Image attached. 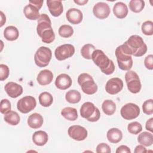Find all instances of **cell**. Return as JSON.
<instances>
[{
  "instance_id": "6da1fadb",
  "label": "cell",
  "mask_w": 153,
  "mask_h": 153,
  "mask_svg": "<svg viewBox=\"0 0 153 153\" xmlns=\"http://www.w3.org/2000/svg\"><path fill=\"white\" fill-rule=\"evenodd\" d=\"M120 46L125 53L135 57H141L147 51V46L142 38L137 35L130 36L128 40Z\"/></svg>"
},
{
  "instance_id": "7a4b0ae2",
  "label": "cell",
  "mask_w": 153,
  "mask_h": 153,
  "mask_svg": "<svg viewBox=\"0 0 153 153\" xmlns=\"http://www.w3.org/2000/svg\"><path fill=\"white\" fill-rule=\"evenodd\" d=\"M91 59L103 74L111 75L114 72L115 65L114 62L108 58L102 50H95L91 55Z\"/></svg>"
},
{
  "instance_id": "3957f363",
  "label": "cell",
  "mask_w": 153,
  "mask_h": 153,
  "mask_svg": "<svg viewBox=\"0 0 153 153\" xmlns=\"http://www.w3.org/2000/svg\"><path fill=\"white\" fill-rule=\"evenodd\" d=\"M78 82L82 91L87 94H93L97 91V85L93 77L87 73L80 74L78 78Z\"/></svg>"
},
{
  "instance_id": "277c9868",
  "label": "cell",
  "mask_w": 153,
  "mask_h": 153,
  "mask_svg": "<svg viewBox=\"0 0 153 153\" xmlns=\"http://www.w3.org/2000/svg\"><path fill=\"white\" fill-rule=\"evenodd\" d=\"M81 116L90 122H96L99 120L100 113L99 109L90 102L82 104L80 109Z\"/></svg>"
},
{
  "instance_id": "5b68a950",
  "label": "cell",
  "mask_w": 153,
  "mask_h": 153,
  "mask_svg": "<svg viewBox=\"0 0 153 153\" xmlns=\"http://www.w3.org/2000/svg\"><path fill=\"white\" fill-rule=\"evenodd\" d=\"M51 50L47 47L42 46L36 50L34 55V60L35 64L40 68L47 66L51 59Z\"/></svg>"
},
{
  "instance_id": "8992f818",
  "label": "cell",
  "mask_w": 153,
  "mask_h": 153,
  "mask_svg": "<svg viewBox=\"0 0 153 153\" xmlns=\"http://www.w3.org/2000/svg\"><path fill=\"white\" fill-rule=\"evenodd\" d=\"M125 79L128 90L132 93H139L141 89V82L136 72L133 71H128L125 75Z\"/></svg>"
},
{
  "instance_id": "52a82bcc",
  "label": "cell",
  "mask_w": 153,
  "mask_h": 153,
  "mask_svg": "<svg viewBox=\"0 0 153 153\" xmlns=\"http://www.w3.org/2000/svg\"><path fill=\"white\" fill-rule=\"evenodd\" d=\"M115 53L119 68L123 71H129L133 66L131 56L125 53L120 45L116 48Z\"/></svg>"
},
{
  "instance_id": "ba28073f",
  "label": "cell",
  "mask_w": 153,
  "mask_h": 153,
  "mask_svg": "<svg viewBox=\"0 0 153 153\" xmlns=\"http://www.w3.org/2000/svg\"><path fill=\"white\" fill-rule=\"evenodd\" d=\"M36 105V102L33 96H27L20 99L17 103L18 110L23 113L27 114L35 109Z\"/></svg>"
},
{
  "instance_id": "9c48e42d",
  "label": "cell",
  "mask_w": 153,
  "mask_h": 153,
  "mask_svg": "<svg viewBox=\"0 0 153 153\" xmlns=\"http://www.w3.org/2000/svg\"><path fill=\"white\" fill-rule=\"evenodd\" d=\"M120 113L123 118L127 120H131L139 116L140 114V108L134 103H128L121 108Z\"/></svg>"
},
{
  "instance_id": "30bf717a",
  "label": "cell",
  "mask_w": 153,
  "mask_h": 153,
  "mask_svg": "<svg viewBox=\"0 0 153 153\" xmlns=\"http://www.w3.org/2000/svg\"><path fill=\"white\" fill-rule=\"evenodd\" d=\"M75 53V47L70 44H65L56 48L54 55L58 60H64L72 57Z\"/></svg>"
},
{
  "instance_id": "8fae6325",
  "label": "cell",
  "mask_w": 153,
  "mask_h": 153,
  "mask_svg": "<svg viewBox=\"0 0 153 153\" xmlns=\"http://www.w3.org/2000/svg\"><path fill=\"white\" fill-rule=\"evenodd\" d=\"M68 133L72 139L77 141L84 140L88 135L87 130L84 127L79 125H74L69 127Z\"/></svg>"
},
{
  "instance_id": "7c38bea8",
  "label": "cell",
  "mask_w": 153,
  "mask_h": 153,
  "mask_svg": "<svg viewBox=\"0 0 153 153\" xmlns=\"http://www.w3.org/2000/svg\"><path fill=\"white\" fill-rule=\"evenodd\" d=\"M123 82L119 78H112L109 79L105 85L106 91L110 94H116L122 90Z\"/></svg>"
},
{
  "instance_id": "4fadbf2b",
  "label": "cell",
  "mask_w": 153,
  "mask_h": 153,
  "mask_svg": "<svg viewBox=\"0 0 153 153\" xmlns=\"http://www.w3.org/2000/svg\"><path fill=\"white\" fill-rule=\"evenodd\" d=\"M110 8L105 2H98L94 5L93 8V14L96 17L99 19L107 18L110 14Z\"/></svg>"
},
{
  "instance_id": "5bb4252c",
  "label": "cell",
  "mask_w": 153,
  "mask_h": 153,
  "mask_svg": "<svg viewBox=\"0 0 153 153\" xmlns=\"http://www.w3.org/2000/svg\"><path fill=\"white\" fill-rule=\"evenodd\" d=\"M37 22L38 25L36 26V32L39 36L44 31L52 28L50 19L46 14H41Z\"/></svg>"
},
{
  "instance_id": "9a60e30c",
  "label": "cell",
  "mask_w": 153,
  "mask_h": 153,
  "mask_svg": "<svg viewBox=\"0 0 153 153\" xmlns=\"http://www.w3.org/2000/svg\"><path fill=\"white\" fill-rule=\"evenodd\" d=\"M4 89L7 94L12 98H16L23 93V87L14 82H7Z\"/></svg>"
},
{
  "instance_id": "2e32d148",
  "label": "cell",
  "mask_w": 153,
  "mask_h": 153,
  "mask_svg": "<svg viewBox=\"0 0 153 153\" xmlns=\"http://www.w3.org/2000/svg\"><path fill=\"white\" fill-rule=\"evenodd\" d=\"M66 17L68 22L74 25H77L81 22L83 18V15L82 12L75 8H72L69 9L66 13Z\"/></svg>"
},
{
  "instance_id": "e0dca14e",
  "label": "cell",
  "mask_w": 153,
  "mask_h": 153,
  "mask_svg": "<svg viewBox=\"0 0 153 153\" xmlns=\"http://www.w3.org/2000/svg\"><path fill=\"white\" fill-rule=\"evenodd\" d=\"M47 4L50 13L54 17H59L63 11V7L61 1L47 0Z\"/></svg>"
},
{
  "instance_id": "ac0fdd59",
  "label": "cell",
  "mask_w": 153,
  "mask_h": 153,
  "mask_svg": "<svg viewBox=\"0 0 153 153\" xmlns=\"http://www.w3.org/2000/svg\"><path fill=\"white\" fill-rule=\"evenodd\" d=\"M72 79L69 75L66 74L59 75L55 81V85L60 90H66L72 85Z\"/></svg>"
},
{
  "instance_id": "d6986e66",
  "label": "cell",
  "mask_w": 153,
  "mask_h": 153,
  "mask_svg": "<svg viewBox=\"0 0 153 153\" xmlns=\"http://www.w3.org/2000/svg\"><path fill=\"white\" fill-rule=\"evenodd\" d=\"M53 79L52 72L48 69L41 71L38 75L36 80L41 85H46L51 82Z\"/></svg>"
},
{
  "instance_id": "ffe728a7",
  "label": "cell",
  "mask_w": 153,
  "mask_h": 153,
  "mask_svg": "<svg viewBox=\"0 0 153 153\" xmlns=\"http://www.w3.org/2000/svg\"><path fill=\"white\" fill-rule=\"evenodd\" d=\"M39 8L32 4L26 5L23 9V13L25 17L31 20H38L39 17Z\"/></svg>"
},
{
  "instance_id": "44dd1931",
  "label": "cell",
  "mask_w": 153,
  "mask_h": 153,
  "mask_svg": "<svg viewBox=\"0 0 153 153\" xmlns=\"http://www.w3.org/2000/svg\"><path fill=\"white\" fill-rule=\"evenodd\" d=\"M128 10L126 4L122 2H118L114 5L113 13L118 19L125 18L128 14Z\"/></svg>"
},
{
  "instance_id": "7402d4cb",
  "label": "cell",
  "mask_w": 153,
  "mask_h": 153,
  "mask_svg": "<svg viewBox=\"0 0 153 153\" xmlns=\"http://www.w3.org/2000/svg\"><path fill=\"white\" fill-rule=\"evenodd\" d=\"M43 117L38 113H33L27 118L28 126L33 129L40 128L43 124Z\"/></svg>"
},
{
  "instance_id": "603a6c76",
  "label": "cell",
  "mask_w": 153,
  "mask_h": 153,
  "mask_svg": "<svg viewBox=\"0 0 153 153\" xmlns=\"http://www.w3.org/2000/svg\"><path fill=\"white\" fill-rule=\"evenodd\" d=\"M48 140V134L42 130H39L35 131L32 135L33 142L38 146H43Z\"/></svg>"
},
{
  "instance_id": "cb8c5ba5",
  "label": "cell",
  "mask_w": 153,
  "mask_h": 153,
  "mask_svg": "<svg viewBox=\"0 0 153 153\" xmlns=\"http://www.w3.org/2000/svg\"><path fill=\"white\" fill-rule=\"evenodd\" d=\"M106 137L108 141L111 143H117L121 140L123 133L120 129L117 128H112L108 131Z\"/></svg>"
},
{
  "instance_id": "d4e9b609",
  "label": "cell",
  "mask_w": 153,
  "mask_h": 153,
  "mask_svg": "<svg viewBox=\"0 0 153 153\" xmlns=\"http://www.w3.org/2000/svg\"><path fill=\"white\" fill-rule=\"evenodd\" d=\"M4 36L8 41H15L18 38L19 32L17 27L13 26H9L4 29Z\"/></svg>"
},
{
  "instance_id": "484cf974",
  "label": "cell",
  "mask_w": 153,
  "mask_h": 153,
  "mask_svg": "<svg viewBox=\"0 0 153 153\" xmlns=\"http://www.w3.org/2000/svg\"><path fill=\"white\" fill-rule=\"evenodd\" d=\"M138 142L145 146H149L153 143V135L151 133L143 131L137 137Z\"/></svg>"
},
{
  "instance_id": "4316f807",
  "label": "cell",
  "mask_w": 153,
  "mask_h": 153,
  "mask_svg": "<svg viewBox=\"0 0 153 153\" xmlns=\"http://www.w3.org/2000/svg\"><path fill=\"white\" fill-rule=\"evenodd\" d=\"M61 115L69 121H75L78 118L76 109L72 107L64 108L61 111Z\"/></svg>"
},
{
  "instance_id": "83f0119b",
  "label": "cell",
  "mask_w": 153,
  "mask_h": 153,
  "mask_svg": "<svg viewBox=\"0 0 153 153\" xmlns=\"http://www.w3.org/2000/svg\"><path fill=\"white\" fill-rule=\"evenodd\" d=\"M4 121L11 126H16L20 122L19 115L14 111H10L4 115Z\"/></svg>"
},
{
  "instance_id": "f1b7e54d",
  "label": "cell",
  "mask_w": 153,
  "mask_h": 153,
  "mask_svg": "<svg viewBox=\"0 0 153 153\" xmlns=\"http://www.w3.org/2000/svg\"><path fill=\"white\" fill-rule=\"evenodd\" d=\"M103 112L107 115H112L116 111V105L111 100H105L102 105Z\"/></svg>"
},
{
  "instance_id": "f546056e",
  "label": "cell",
  "mask_w": 153,
  "mask_h": 153,
  "mask_svg": "<svg viewBox=\"0 0 153 153\" xmlns=\"http://www.w3.org/2000/svg\"><path fill=\"white\" fill-rule=\"evenodd\" d=\"M65 99L67 102L71 103H77L81 99L80 93L75 90H71L66 93Z\"/></svg>"
},
{
  "instance_id": "4dcf8cb0",
  "label": "cell",
  "mask_w": 153,
  "mask_h": 153,
  "mask_svg": "<svg viewBox=\"0 0 153 153\" xmlns=\"http://www.w3.org/2000/svg\"><path fill=\"white\" fill-rule=\"evenodd\" d=\"M39 103L44 107L50 106L53 102V96L48 92L44 91L41 93L39 96Z\"/></svg>"
},
{
  "instance_id": "1f68e13d",
  "label": "cell",
  "mask_w": 153,
  "mask_h": 153,
  "mask_svg": "<svg viewBox=\"0 0 153 153\" xmlns=\"http://www.w3.org/2000/svg\"><path fill=\"white\" fill-rule=\"evenodd\" d=\"M145 7V2L142 0H131L129 2L130 10L136 13L142 11Z\"/></svg>"
},
{
  "instance_id": "d6a6232c",
  "label": "cell",
  "mask_w": 153,
  "mask_h": 153,
  "mask_svg": "<svg viewBox=\"0 0 153 153\" xmlns=\"http://www.w3.org/2000/svg\"><path fill=\"white\" fill-rule=\"evenodd\" d=\"M96 50L95 47L91 44H86L82 46L81 50L82 56L86 59H91L93 51Z\"/></svg>"
},
{
  "instance_id": "836d02e7",
  "label": "cell",
  "mask_w": 153,
  "mask_h": 153,
  "mask_svg": "<svg viewBox=\"0 0 153 153\" xmlns=\"http://www.w3.org/2000/svg\"><path fill=\"white\" fill-rule=\"evenodd\" d=\"M74 33V29L70 25H63L59 29V34L63 38H69Z\"/></svg>"
},
{
  "instance_id": "e575fe53",
  "label": "cell",
  "mask_w": 153,
  "mask_h": 153,
  "mask_svg": "<svg viewBox=\"0 0 153 153\" xmlns=\"http://www.w3.org/2000/svg\"><path fill=\"white\" fill-rule=\"evenodd\" d=\"M41 40L43 42L47 44L51 43L55 39V34L53 30V28L48 29L44 31L40 36Z\"/></svg>"
},
{
  "instance_id": "d590c367",
  "label": "cell",
  "mask_w": 153,
  "mask_h": 153,
  "mask_svg": "<svg viewBox=\"0 0 153 153\" xmlns=\"http://www.w3.org/2000/svg\"><path fill=\"white\" fill-rule=\"evenodd\" d=\"M127 130L131 134H137L142 130V127L139 123L134 121L128 124Z\"/></svg>"
},
{
  "instance_id": "8d00e7d4",
  "label": "cell",
  "mask_w": 153,
  "mask_h": 153,
  "mask_svg": "<svg viewBox=\"0 0 153 153\" xmlns=\"http://www.w3.org/2000/svg\"><path fill=\"white\" fill-rule=\"evenodd\" d=\"M142 31L145 35H152L153 34V23L151 20H147L143 23L141 27Z\"/></svg>"
},
{
  "instance_id": "74e56055",
  "label": "cell",
  "mask_w": 153,
  "mask_h": 153,
  "mask_svg": "<svg viewBox=\"0 0 153 153\" xmlns=\"http://www.w3.org/2000/svg\"><path fill=\"white\" fill-rule=\"evenodd\" d=\"M142 109L143 113L147 115L153 114V100L152 99L145 100L142 105Z\"/></svg>"
},
{
  "instance_id": "f35d334b",
  "label": "cell",
  "mask_w": 153,
  "mask_h": 153,
  "mask_svg": "<svg viewBox=\"0 0 153 153\" xmlns=\"http://www.w3.org/2000/svg\"><path fill=\"white\" fill-rule=\"evenodd\" d=\"M11 105L10 102L7 99H2L1 101V105H0V111L3 114H6L8 112L11 111Z\"/></svg>"
},
{
  "instance_id": "ab89813d",
  "label": "cell",
  "mask_w": 153,
  "mask_h": 153,
  "mask_svg": "<svg viewBox=\"0 0 153 153\" xmlns=\"http://www.w3.org/2000/svg\"><path fill=\"white\" fill-rule=\"evenodd\" d=\"M9 72L10 70L7 65L4 64L0 65V80L1 81L6 79L8 77Z\"/></svg>"
},
{
  "instance_id": "60d3db41",
  "label": "cell",
  "mask_w": 153,
  "mask_h": 153,
  "mask_svg": "<svg viewBox=\"0 0 153 153\" xmlns=\"http://www.w3.org/2000/svg\"><path fill=\"white\" fill-rule=\"evenodd\" d=\"M111 152L110 146L105 143H99L96 148V152L97 153H110Z\"/></svg>"
},
{
  "instance_id": "b9f144b4",
  "label": "cell",
  "mask_w": 153,
  "mask_h": 153,
  "mask_svg": "<svg viewBox=\"0 0 153 153\" xmlns=\"http://www.w3.org/2000/svg\"><path fill=\"white\" fill-rule=\"evenodd\" d=\"M145 66L149 70H152L153 69V56L152 54H149L147 56L144 60Z\"/></svg>"
},
{
  "instance_id": "7bdbcfd3",
  "label": "cell",
  "mask_w": 153,
  "mask_h": 153,
  "mask_svg": "<svg viewBox=\"0 0 153 153\" xmlns=\"http://www.w3.org/2000/svg\"><path fill=\"white\" fill-rule=\"evenodd\" d=\"M131 151L128 147L126 145H121L118 147L116 153H130Z\"/></svg>"
},
{
  "instance_id": "ee69618b",
  "label": "cell",
  "mask_w": 153,
  "mask_h": 153,
  "mask_svg": "<svg viewBox=\"0 0 153 153\" xmlns=\"http://www.w3.org/2000/svg\"><path fill=\"white\" fill-rule=\"evenodd\" d=\"M152 126H153V118H151L146 123V125H145L146 129L148 131H150L151 133H152L153 131Z\"/></svg>"
},
{
  "instance_id": "f6af8a7d",
  "label": "cell",
  "mask_w": 153,
  "mask_h": 153,
  "mask_svg": "<svg viewBox=\"0 0 153 153\" xmlns=\"http://www.w3.org/2000/svg\"><path fill=\"white\" fill-rule=\"evenodd\" d=\"M134 152L135 153H140V152H146L147 151L143 146L140 145H137L136 146Z\"/></svg>"
},
{
  "instance_id": "bcb514c9",
  "label": "cell",
  "mask_w": 153,
  "mask_h": 153,
  "mask_svg": "<svg viewBox=\"0 0 153 153\" xmlns=\"http://www.w3.org/2000/svg\"><path fill=\"white\" fill-rule=\"evenodd\" d=\"M44 1H29V3L34 5L36 6L37 8L40 9L42 7V4Z\"/></svg>"
},
{
  "instance_id": "7dc6e473",
  "label": "cell",
  "mask_w": 153,
  "mask_h": 153,
  "mask_svg": "<svg viewBox=\"0 0 153 153\" xmlns=\"http://www.w3.org/2000/svg\"><path fill=\"white\" fill-rule=\"evenodd\" d=\"M0 13H1V26H0L2 27L6 22V17L2 11H1Z\"/></svg>"
},
{
  "instance_id": "c3c4849f",
  "label": "cell",
  "mask_w": 153,
  "mask_h": 153,
  "mask_svg": "<svg viewBox=\"0 0 153 153\" xmlns=\"http://www.w3.org/2000/svg\"><path fill=\"white\" fill-rule=\"evenodd\" d=\"M74 2L77 4L78 5H84V4H87L88 2L87 0H83V1H80V0H74Z\"/></svg>"
}]
</instances>
